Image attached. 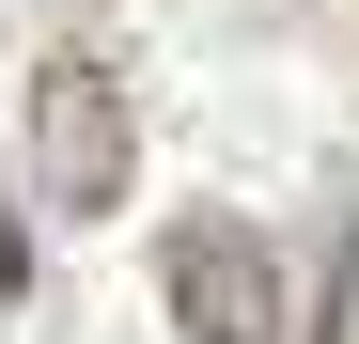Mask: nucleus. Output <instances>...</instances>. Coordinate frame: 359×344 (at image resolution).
<instances>
[{
  "mask_svg": "<svg viewBox=\"0 0 359 344\" xmlns=\"http://www.w3.org/2000/svg\"><path fill=\"white\" fill-rule=\"evenodd\" d=\"M0 298H32V235H16V204H0Z\"/></svg>",
  "mask_w": 359,
  "mask_h": 344,
  "instance_id": "3",
  "label": "nucleus"
},
{
  "mask_svg": "<svg viewBox=\"0 0 359 344\" xmlns=\"http://www.w3.org/2000/svg\"><path fill=\"white\" fill-rule=\"evenodd\" d=\"M156 282H172V329L188 344H281V266H266V235H234V219H188V235L156 251Z\"/></svg>",
  "mask_w": 359,
  "mask_h": 344,
  "instance_id": "2",
  "label": "nucleus"
},
{
  "mask_svg": "<svg viewBox=\"0 0 359 344\" xmlns=\"http://www.w3.org/2000/svg\"><path fill=\"white\" fill-rule=\"evenodd\" d=\"M32 172H47V204L63 219H109L126 204V172H141V141H126V94H109V63H47L32 79Z\"/></svg>",
  "mask_w": 359,
  "mask_h": 344,
  "instance_id": "1",
  "label": "nucleus"
}]
</instances>
